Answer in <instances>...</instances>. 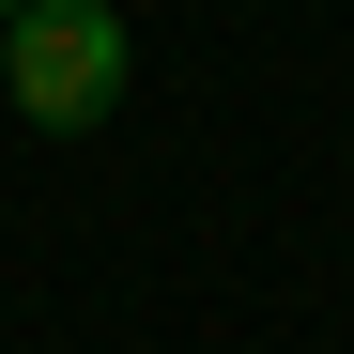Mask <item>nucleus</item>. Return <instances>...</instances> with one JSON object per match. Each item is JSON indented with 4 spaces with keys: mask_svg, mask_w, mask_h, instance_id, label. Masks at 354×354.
<instances>
[{
    "mask_svg": "<svg viewBox=\"0 0 354 354\" xmlns=\"http://www.w3.org/2000/svg\"><path fill=\"white\" fill-rule=\"evenodd\" d=\"M0 77L46 139H93L108 108H124V0H31V16H0Z\"/></svg>",
    "mask_w": 354,
    "mask_h": 354,
    "instance_id": "f257e3e1",
    "label": "nucleus"
},
{
    "mask_svg": "<svg viewBox=\"0 0 354 354\" xmlns=\"http://www.w3.org/2000/svg\"><path fill=\"white\" fill-rule=\"evenodd\" d=\"M0 16H31V0H0Z\"/></svg>",
    "mask_w": 354,
    "mask_h": 354,
    "instance_id": "f03ea898",
    "label": "nucleus"
}]
</instances>
